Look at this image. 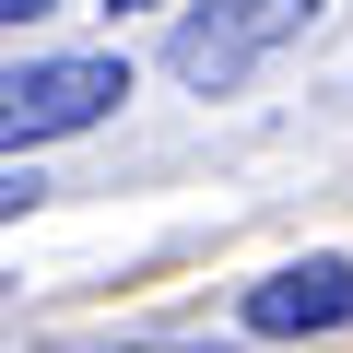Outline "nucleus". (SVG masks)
<instances>
[{
  "label": "nucleus",
  "mask_w": 353,
  "mask_h": 353,
  "mask_svg": "<svg viewBox=\"0 0 353 353\" xmlns=\"http://www.w3.org/2000/svg\"><path fill=\"white\" fill-rule=\"evenodd\" d=\"M318 24V0H212V12H189L165 36V71L176 83H201V94H224V83H248L283 36H306Z\"/></svg>",
  "instance_id": "1"
},
{
  "label": "nucleus",
  "mask_w": 353,
  "mask_h": 353,
  "mask_svg": "<svg viewBox=\"0 0 353 353\" xmlns=\"http://www.w3.org/2000/svg\"><path fill=\"white\" fill-rule=\"evenodd\" d=\"M118 94H130V71H118V59H36V71H12V83H0L12 153H24V141H59V130H94Z\"/></svg>",
  "instance_id": "2"
},
{
  "label": "nucleus",
  "mask_w": 353,
  "mask_h": 353,
  "mask_svg": "<svg viewBox=\"0 0 353 353\" xmlns=\"http://www.w3.org/2000/svg\"><path fill=\"white\" fill-rule=\"evenodd\" d=\"M248 330L259 341H294V330H353V259H294L248 294Z\"/></svg>",
  "instance_id": "3"
},
{
  "label": "nucleus",
  "mask_w": 353,
  "mask_h": 353,
  "mask_svg": "<svg viewBox=\"0 0 353 353\" xmlns=\"http://www.w3.org/2000/svg\"><path fill=\"white\" fill-rule=\"evenodd\" d=\"M0 12H12V24H36V12H59V0H0Z\"/></svg>",
  "instance_id": "4"
},
{
  "label": "nucleus",
  "mask_w": 353,
  "mask_h": 353,
  "mask_svg": "<svg viewBox=\"0 0 353 353\" xmlns=\"http://www.w3.org/2000/svg\"><path fill=\"white\" fill-rule=\"evenodd\" d=\"M118 12H141V0H118Z\"/></svg>",
  "instance_id": "5"
}]
</instances>
